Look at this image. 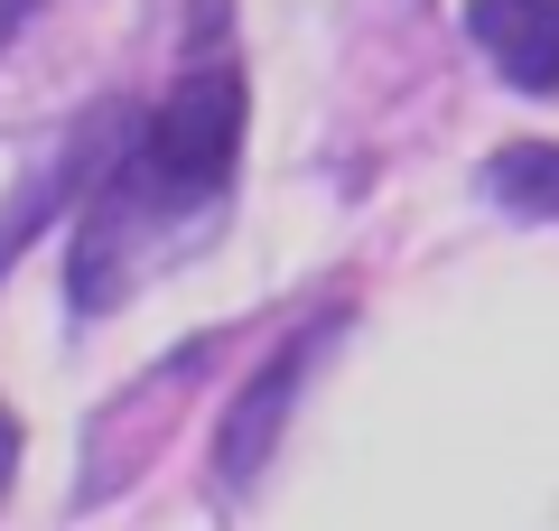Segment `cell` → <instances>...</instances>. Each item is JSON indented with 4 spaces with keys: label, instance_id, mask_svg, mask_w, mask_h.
<instances>
[{
    "label": "cell",
    "instance_id": "6da1fadb",
    "mask_svg": "<svg viewBox=\"0 0 559 531\" xmlns=\"http://www.w3.org/2000/svg\"><path fill=\"white\" fill-rule=\"evenodd\" d=\"M234 158H242V66L187 57V75L150 103V121L131 131V150L112 158V177L75 224V261H66L75 308L103 317L168 252H187L234 197Z\"/></svg>",
    "mask_w": 559,
    "mask_h": 531
},
{
    "label": "cell",
    "instance_id": "7a4b0ae2",
    "mask_svg": "<svg viewBox=\"0 0 559 531\" xmlns=\"http://www.w3.org/2000/svg\"><path fill=\"white\" fill-rule=\"evenodd\" d=\"M326 335V327H318ZM318 335H299V345H280L271 364L252 374V392L234 401V420L215 429V475H224V494H242L261 475V457H271V438H280V420H289V401H299V382H308V354H318Z\"/></svg>",
    "mask_w": 559,
    "mask_h": 531
},
{
    "label": "cell",
    "instance_id": "3957f363",
    "mask_svg": "<svg viewBox=\"0 0 559 531\" xmlns=\"http://www.w3.org/2000/svg\"><path fill=\"white\" fill-rule=\"evenodd\" d=\"M466 28L522 94H559V0H466Z\"/></svg>",
    "mask_w": 559,
    "mask_h": 531
},
{
    "label": "cell",
    "instance_id": "277c9868",
    "mask_svg": "<svg viewBox=\"0 0 559 531\" xmlns=\"http://www.w3.org/2000/svg\"><path fill=\"white\" fill-rule=\"evenodd\" d=\"M485 197L513 215H559V140H513L485 158Z\"/></svg>",
    "mask_w": 559,
    "mask_h": 531
},
{
    "label": "cell",
    "instance_id": "5b68a950",
    "mask_svg": "<svg viewBox=\"0 0 559 531\" xmlns=\"http://www.w3.org/2000/svg\"><path fill=\"white\" fill-rule=\"evenodd\" d=\"M10 467H20V420L0 411V485H10Z\"/></svg>",
    "mask_w": 559,
    "mask_h": 531
},
{
    "label": "cell",
    "instance_id": "8992f818",
    "mask_svg": "<svg viewBox=\"0 0 559 531\" xmlns=\"http://www.w3.org/2000/svg\"><path fill=\"white\" fill-rule=\"evenodd\" d=\"M28 10H38V0H0V47L20 38V20H28Z\"/></svg>",
    "mask_w": 559,
    "mask_h": 531
}]
</instances>
